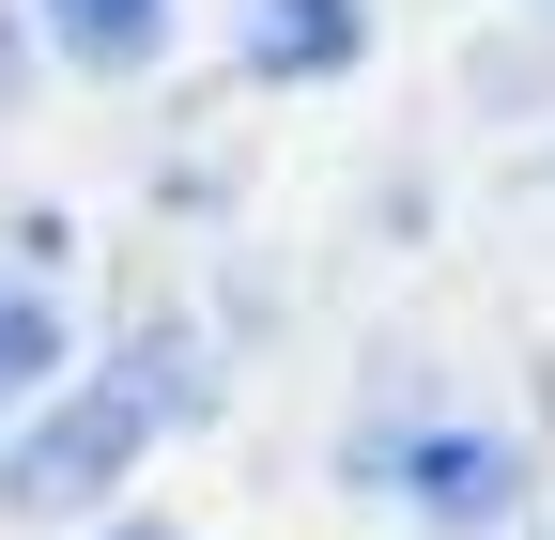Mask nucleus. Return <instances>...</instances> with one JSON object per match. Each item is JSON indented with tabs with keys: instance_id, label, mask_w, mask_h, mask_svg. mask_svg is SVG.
Listing matches in <instances>:
<instances>
[{
	"instance_id": "f257e3e1",
	"label": "nucleus",
	"mask_w": 555,
	"mask_h": 540,
	"mask_svg": "<svg viewBox=\"0 0 555 540\" xmlns=\"http://www.w3.org/2000/svg\"><path fill=\"white\" fill-rule=\"evenodd\" d=\"M185 401H201V356H185V324H139V340H124L93 386H62L47 417L16 433V463H0V510H16V525H47V510H93V494L124 479V463H139V448H155V433L185 417Z\"/></svg>"
},
{
	"instance_id": "f03ea898",
	"label": "nucleus",
	"mask_w": 555,
	"mask_h": 540,
	"mask_svg": "<svg viewBox=\"0 0 555 540\" xmlns=\"http://www.w3.org/2000/svg\"><path fill=\"white\" fill-rule=\"evenodd\" d=\"M525 433L478 417V401H386V417L356 433V494L416 510V525H509L525 510Z\"/></svg>"
},
{
	"instance_id": "7ed1b4c3",
	"label": "nucleus",
	"mask_w": 555,
	"mask_h": 540,
	"mask_svg": "<svg viewBox=\"0 0 555 540\" xmlns=\"http://www.w3.org/2000/svg\"><path fill=\"white\" fill-rule=\"evenodd\" d=\"M371 47V0H247V62L262 78H339Z\"/></svg>"
},
{
	"instance_id": "20e7f679",
	"label": "nucleus",
	"mask_w": 555,
	"mask_h": 540,
	"mask_svg": "<svg viewBox=\"0 0 555 540\" xmlns=\"http://www.w3.org/2000/svg\"><path fill=\"white\" fill-rule=\"evenodd\" d=\"M62 371V262H16L0 279V401H47Z\"/></svg>"
},
{
	"instance_id": "39448f33",
	"label": "nucleus",
	"mask_w": 555,
	"mask_h": 540,
	"mask_svg": "<svg viewBox=\"0 0 555 540\" xmlns=\"http://www.w3.org/2000/svg\"><path fill=\"white\" fill-rule=\"evenodd\" d=\"M47 31L78 47V62H155V31H170V0H47Z\"/></svg>"
},
{
	"instance_id": "423d86ee",
	"label": "nucleus",
	"mask_w": 555,
	"mask_h": 540,
	"mask_svg": "<svg viewBox=\"0 0 555 540\" xmlns=\"http://www.w3.org/2000/svg\"><path fill=\"white\" fill-rule=\"evenodd\" d=\"M0 93H16V31H0Z\"/></svg>"
},
{
	"instance_id": "0eeeda50",
	"label": "nucleus",
	"mask_w": 555,
	"mask_h": 540,
	"mask_svg": "<svg viewBox=\"0 0 555 540\" xmlns=\"http://www.w3.org/2000/svg\"><path fill=\"white\" fill-rule=\"evenodd\" d=\"M124 540H170V525H124Z\"/></svg>"
}]
</instances>
